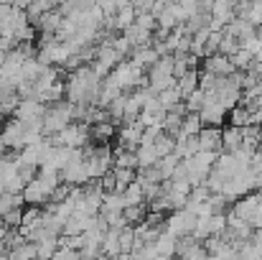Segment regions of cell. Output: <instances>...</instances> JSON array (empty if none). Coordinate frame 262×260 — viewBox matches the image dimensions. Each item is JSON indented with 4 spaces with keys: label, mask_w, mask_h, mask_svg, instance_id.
I'll return each instance as SVG.
<instances>
[{
    "label": "cell",
    "mask_w": 262,
    "mask_h": 260,
    "mask_svg": "<svg viewBox=\"0 0 262 260\" xmlns=\"http://www.w3.org/2000/svg\"><path fill=\"white\" fill-rule=\"evenodd\" d=\"M67 85V99L74 102V105H97V94H99V85H102V77L92 69V64H82L77 69L69 72V77L64 79Z\"/></svg>",
    "instance_id": "cell-1"
},
{
    "label": "cell",
    "mask_w": 262,
    "mask_h": 260,
    "mask_svg": "<svg viewBox=\"0 0 262 260\" xmlns=\"http://www.w3.org/2000/svg\"><path fill=\"white\" fill-rule=\"evenodd\" d=\"M72 120H74V105H72L69 99H59V102L46 105V112H43V117H41L43 135H54V133H59V130L67 128Z\"/></svg>",
    "instance_id": "cell-2"
},
{
    "label": "cell",
    "mask_w": 262,
    "mask_h": 260,
    "mask_svg": "<svg viewBox=\"0 0 262 260\" xmlns=\"http://www.w3.org/2000/svg\"><path fill=\"white\" fill-rule=\"evenodd\" d=\"M110 77H112V82L120 87L122 92H130V89H135V87H145L148 85V74H145V69H140L138 64H133L130 59L125 62H117V67L110 72Z\"/></svg>",
    "instance_id": "cell-3"
},
{
    "label": "cell",
    "mask_w": 262,
    "mask_h": 260,
    "mask_svg": "<svg viewBox=\"0 0 262 260\" xmlns=\"http://www.w3.org/2000/svg\"><path fill=\"white\" fill-rule=\"evenodd\" d=\"M229 212L237 214V217H242L252 230L262 227V191H257V194H250L247 191L245 196L234 199V204H232Z\"/></svg>",
    "instance_id": "cell-4"
},
{
    "label": "cell",
    "mask_w": 262,
    "mask_h": 260,
    "mask_svg": "<svg viewBox=\"0 0 262 260\" xmlns=\"http://www.w3.org/2000/svg\"><path fill=\"white\" fill-rule=\"evenodd\" d=\"M214 158H216L214 151H196L193 156L181 158V164L186 169V178L191 181V186L193 184H204V178L209 176L211 166H214Z\"/></svg>",
    "instance_id": "cell-5"
},
{
    "label": "cell",
    "mask_w": 262,
    "mask_h": 260,
    "mask_svg": "<svg viewBox=\"0 0 262 260\" xmlns=\"http://www.w3.org/2000/svg\"><path fill=\"white\" fill-rule=\"evenodd\" d=\"M171 85H176L173 56L166 54V56H161V59L148 69V89H150L153 94H158L161 89H166V87H171Z\"/></svg>",
    "instance_id": "cell-6"
},
{
    "label": "cell",
    "mask_w": 262,
    "mask_h": 260,
    "mask_svg": "<svg viewBox=\"0 0 262 260\" xmlns=\"http://www.w3.org/2000/svg\"><path fill=\"white\" fill-rule=\"evenodd\" d=\"M196 219H199V217H196L188 207H181V209H173V212L166 217L163 227H166L173 237H183V235H191V232H193Z\"/></svg>",
    "instance_id": "cell-7"
},
{
    "label": "cell",
    "mask_w": 262,
    "mask_h": 260,
    "mask_svg": "<svg viewBox=\"0 0 262 260\" xmlns=\"http://www.w3.org/2000/svg\"><path fill=\"white\" fill-rule=\"evenodd\" d=\"M43 112H46V105L41 99H36V97H20L18 105H15V110H13V117H18L20 123H41Z\"/></svg>",
    "instance_id": "cell-8"
},
{
    "label": "cell",
    "mask_w": 262,
    "mask_h": 260,
    "mask_svg": "<svg viewBox=\"0 0 262 260\" xmlns=\"http://www.w3.org/2000/svg\"><path fill=\"white\" fill-rule=\"evenodd\" d=\"M23 135H26V123H20L18 117H10L8 123H3L0 138H3V143L8 146V151H20V148L26 146Z\"/></svg>",
    "instance_id": "cell-9"
},
{
    "label": "cell",
    "mask_w": 262,
    "mask_h": 260,
    "mask_svg": "<svg viewBox=\"0 0 262 260\" xmlns=\"http://www.w3.org/2000/svg\"><path fill=\"white\" fill-rule=\"evenodd\" d=\"M143 123L135 117V120H125L122 128L115 133L117 135V146L120 148H138L140 146V138H143Z\"/></svg>",
    "instance_id": "cell-10"
},
{
    "label": "cell",
    "mask_w": 262,
    "mask_h": 260,
    "mask_svg": "<svg viewBox=\"0 0 262 260\" xmlns=\"http://www.w3.org/2000/svg\"><path fill=\"white\" fill-rule=\"evenodd\" d=\"M204 72H209V74H214V77H229V74L237 72V69H234V64H232V59H229L227 54L214 51V54H206V56H204Z\"/></svg>",
    "instance_id": "cell-11"
},
{
    "label": "cell",
    "mask_w": 262,
    "mask_h": 260,
    "mask_svg": "<svg viewBox=\"0 0 262 260\" xmlns=\"http://www.w3.org/2000/svg\"><path fill=\"white\" fill-rule=\"evenodd\" d=\"M227 107L224 105H219L214 97H206V102L201 105V110H199V117H201V123L204 125H216V128H222V123L227 120Z\"/></svg>",
    "instance_id": "cell-12"
},
{
    "label": "cell",
    "mask_w": 262,
    "mask_h": 260,
    "mask_svg": "<svg viewBox=\"0 0 262 260\" xmlns=\"http://www.w3.org/2000/svg\"><path fill=\"white\" fill-rule=\"evenodd\" d=\"M199 138V151H222V130L216 125H201V130L196 133Z\"/></svg>",
    "instance_id": "cell-13"
},
{
    "label": "cell",
    "mask_w": 262,
    "mask_h": 260,
    "mask_svg": "<svg viewBox=\"0 0 262 260\" xmlns=\"http://www.w3.org/2000/svg\"><path fill=\"white\" fill-rule=\"evenodd\" d=\"M127 56H130V62H133V64H138V67H140V69H145V72H148V69H150V67H153V64L161 59V56H158V51L153 49V44L135 46V49L127 54Z\"/></svg>",
    "instance_id": "cell-14"
},
{
    "label": "cell",
    "mask_w": 262,
    "mask_h": 260,
    "mask_svg": "<svg viewBox=\"0 0 262 260\" xmlns=\"http://www.w3.org/2000/svg\"><path fill=\"white\" fill-rule=\"evenodd\" d=\"M115 123L112 120H97V123H89V141L92 143H110L115 138Z\"/></svg>",
    "instance_id": "cell-15"
},
{
    "label": "cell",
    "mask_w": 262,
    "mask_h": 260,
    "mask_svg": "<svg viewBox=\"0 0 262 260\" xmlns=\"http://www.w3.org/2000/svg\"><path fill=\"white\" fill-rule=\"evenodd\" d=\"M153 33H156V31H148V28L138 26L135 21H133L127 28H122V36L130 41L133 49H135V46H145V44H150V41H153Z\"/></svg>",
    "instance_id": "cell-16"
},
{
    "label": "cell",
    "mask_w": 262,
    "mask_h": 260,
    "mask_svg": "<svg viewBox=\"0 0 262 260\" xmlns=\"http://www.w3.org/2000/svg\"><path fill=\"white\" fill-rule=\"evenodd\" d=\"M201 117H199V112H186L183 115V120H181V125H178V130L173 133L176 141H181V138H186V135H196L199 130H201Z\"/></svg>",
    "instance_id": "cell-17"
},
{
    "label": "cell",
    "mask_w": 262,
    "mask_h": 260,
    "mask_svg": "<svg viewBox=\"0 0 262 260\" xmlns=\"http://www.w3.org/2000/svg\"><path fill=\"white\" fill-rule=\"evenodd\" d=\"M135 153H138V171H140V169H148V166H156L158 158H161L153 143H140V146L135 148Z\"/></svg>",
    "instance_id": "cell-18"
},
{
    "label": "cell",
    "mask_w": 262,
    "mask_h": 260,
    "mask_svg": "<svg viewBox=\"0 0 262 260\" xmlns=\"http://www.w3.org/2000/svg\"><path fill=\"white\" fill-rule=\"evenodd\" d=\"M242 141H245L242 128L229 125L227 130H222V151H237V148H242Z\"/></svg>",
    "instance_id": "cell-19"
},
{
    "label": "cell",
    "mask_w": 262,
    "mask_h": 260,
    "mask_svg": "<svg viewBox=\"0 0 262 260\" xmlns=\"http://www.w3.org/2000/svg\"><path fill=\"white\" fill-rule=\"evenodd\" d=\"M54 8H56V0H31V3L26 5V15H28L31 23H36L43 13H49V10H54Z\"/></svg>",
    "instance_id": "cell-20"
},
{
    "label": "cell",
    "mask_w": 262,
    "mask_h": 260,
    "mask_svg": "<svg viewBox=\"0 0 262 260\" xmlns=\"http://www.w3.org/2000/svg\"><path fill=\"white\" fill-rule=\"evenodd\" d=\"M181 99H183V94H181L178 85H171V87H166V89H161V92H158V102L166 107V112H168L171 107H176Z\"/></svg>",
    "instance_id": "cell-21"
},
{
    "label": "cell",
    "mask_w": 262,
    "mask_h": 260,
    "mask_svg": "<svg viewBox=\"0 0 262 260\" xmlns=\"http://www.w3.org/2000/svg\"><path fill=\"white\" fill-rule=\"evenodd\" d=\"M227 117H229V123L232 125H237V128H245L247 123H250V107L247 105H234L229 112H227Z\"/></svg>",
    "instance_id": "cell-22"
},
{
    "label": "cell",
    "mask_w": 262,
    "mask_h": 260,
    "mask_svg": "<svg viewBox=\"0 0 262 260\" xmlns=\"http://www.w3.org/2000/svg\"><path fill=\"white\" fill-rule=\"evenodd\" d=\"M8 255L13 260L18 258H36V245L31 243V240H20V243H15L10 250H8Z\"/></svg>",
    "instance_id": "cell-23"
},
{
    "label": "cell",
    "mask_w": 262,
    "mask_h": 260,
    "mask_svg": "<svg viewBox=\"0 0 262 260\" xmlns=\"http://www.w3.org/2000/svg\"><path fill=\"white\" fill-rule=\"evenodd\" d=\"M229 59H232V64H234V69H237V72H245V69H250V67L255 64V56H252L247 49H242V46H239Z\"/></svg>",
    "instance_id": "cell-24"
},
{
    "label": "cell",
    "mask_w": 262,
    "mask_h": 260,
    "mask_svg": "<svg viewBox=\"0 0 262 260\" xmlns=\"http://www.w3.org/2000/svg\"><path fill=\"white\" fill-rule=\"evenodd\" d=\"M204 102H206V92H204L201 87H196L193 92H188V94L183 97V105H186L188 112H199Z\"/></svg>",
    "instance_id": "cell-25"
},
{
    "label": "cell",
    "mask_w": 262,
    "mask_h": 260,
    "mask_svg": "<svg viewBox=\"0 0 262 260\" xmlns=\"http://www.w3.org/2000/svg\"><path fill=\"white\" fill-rule=\"evenodd\" d=\"M26 202H23V196L20 194H13V191H0V217L5 214V212H10L13 207H23Z\"/></svg>",
    "instance_id": "cell-26"
},
{
    "label": "cell",
    "mask_w": 262,
    "mask_h": 260,
    "mask_svg": "<svg viewBox=\"0 0 262 260\" xmlns=\"http://www.w3.org/2000/svg\"><path fill=\"white\" fill-rule=\"evenodd\" d=\"M176 85H178V89H181V94L186 97L188 92H193V89L199 87V72H196V69H188L183 77L176 79Z\"/></svg>",
    "instance_id": "cell-27"
},
{
    "label": "cell",
    "mask_w": 262,
    "mask_h": 260,
    "mask_svg": "<svg viewBox=\"0 0 262 260\" xmlns=\"http://www.w3.org/2000/svg\"><path fill=\"white\" fill-rule=\"evenodd\" d=\"M156 146V151H158V156H168V153H173V148H176V138L173 135H168L166 130L158 135V141L153 143Z\"/></svg>",
    "instance_id": "cell-28"
},
{
    "label": "cell",
    "mask_w": 262,
    "mask_h": 260,
    "mask_svg": "<svg viewBox=\"0 0 262 260\" xmlns=\"http://www.w3.org/2000/svg\"><path fill=\"white\" fill-rule=\"evenodd\" d=\"M115 181H117V191H122L130 181H135V169H122V166H112Z\"/></svg>",
    "instance_id": "cell-29"
},
{
    "label": "cell",
    "mask_w": 262,
    "mask_h": 260,
    "mask_svg": "<svg viewBox=\"0 0 262 260\" xmlns=\"http://www.w3.org/2000/svg\"><path fill=\"white\" fill-rule=\"evenodd\" d=\"M242 18H247L255 28L262 26V0H250V5H247V10H245Z\"/></svg>",
    "instance_id": "cell-30"
},
{
    "label": "cell",
    "mask_w": 262,
    "mask_h": 260,
    "mask_svg": "<svg viewBox=\"0 0 262 260\" xmlns=\"http://www.w3.org/2000/svg\"><path fill=\"white\" fill-rule=\"evenodd\" d=\"M239 49V41H237V36H232V33H224L222 31V41H219V54H227V56H232L234 51Z\"/></svg>",
    "instance_id": "cell-31"
},
{
    "label": "cell",
    "mask_w": 262,
    "mask_h": 260,
    "mask_svg": "<svg viewBox=\"0 0 262 260\" xmlns=\"http://www.w3.org/2000/svg\"><path fill=\"white\" fill-rule=\"evenodd\" d=\"M219 41H222V31H209V36H206V46H204V56L206 54H214V51H219Z\"/></svg>",
    "instance_id": "cell-32"
},
{
    "label": "cell",
    "mask_w": 262,
    "mask_h": 260,
    "mask_svg": "<svg viewBox=\"0 0 262 260\" xmlns=\"http://www.w3.org/2000/svg\"><path fill=\"white\" fill-rule=\"evenodd\" d=\"M122 3H127V0H97V5L102 8V13H104V15H112Z\"/></svg>",
    "instance_id": "cell-33"
},
{
    "label": "cell",
    "mask_w": 262,
    "mask_h": 260,
    "mask_svg": "<svg viewBox=\"0 0 262 260\" xmlns=\"http://www.w3.org/2000/svg\"><path fill=\"white\" fill-rule=\"evenodd\" d=\"M173 3H178V5L183 8L186 18H188L191 13H196V10H199V0H173Z\"/></svg>",
    "instance_id": "cell-34"
},
{
    "label": "cell",
    "mask_w": 262,
    "mask_h": 260,
    "mask_svg": "<svg viewBox=\"0 0 262 260\" xmlns=\"http://www.w3.org/2000/svg\"><path fill=\"white\" fill-rule=\"evenodd\" d=\"M28 3H31V0H13V5H15V8H23V10H26Z\"/></svg>",
    "instance_id": "cell-35"
},
{
    "label": "cell",
    "mask_w": 262,
    "mask_h": 260,
    "mask_svg": "<svg viewBox=\"0 0 262 260\" xmlns=\"http://www.w3.org/2000/svg\"><path fill=\"white\" fill-rule=\"evenodd\" d=\"M0 130H3V115H0Z\"/></svg>",
    "instance_id": "cell-36"
}]
</instances>
